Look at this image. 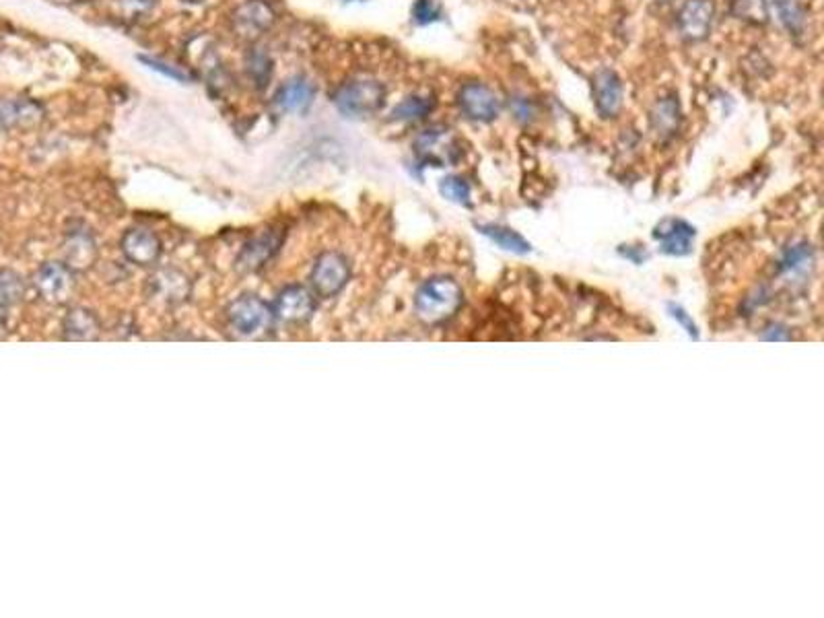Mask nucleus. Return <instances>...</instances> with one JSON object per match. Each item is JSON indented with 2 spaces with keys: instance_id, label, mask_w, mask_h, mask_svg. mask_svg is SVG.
I'll return each mask as SVG.
<instances>
[{
  "instance_id": "obj_1",
  "label": "nucleus",
  "mask_w": 824,
  "mask_h": 618,
  "mask_svg": "<svg viewBox=\"0 0 824 618\" xmlns=\"http://www.w3.org/2000/svg\"><path fill=\"white\" fill-rule=\"evenodd\" d=\"M462 305V289L452 279H431L415 297V312L423 322L437 324L452 318Z\"/></svg>"
},
{
  "instance_id": "obj_2",
  "label": "nucleus",
  "mask_w": 824,
  "mask_h": 618,
  "mask_svg": "<svg viewBox=\"0 0 824 618\" xmlns=\"http://www.w3.org/2000/svg\"><path fill=\"white\" fill-rule=\"evenodd\" d=\"M386 103V87L373 79H355L334 93L336 110L347 118H369Z\"/></svg>"
},
{
  "instance_id": "obj_3",
  "label": "nucleus",
  "mask_w": 824,
  "mask_h": 618,
  "mask_svg": "<svg viewBox=\"0 0 824 618\" xmlns=\"http://www.w3.org/2000/svg\"><path fill=\"white\" fill-rule=\"evenodd\" d=\"M229 326L237 336H244V338H260L264 334H268L272 330L274 320V309L254 297V295H246V297H239L229 305Z\"/></svg>"
},
{
  "instance_id": "obj_4",
  "label": "nucleus",
  "mask_w": 824,
  "mask_h": 618,
  "mask_svg": "<svg viewBox=\"0 0 824 618\" xmlns=\"http://www.w3.org/2000/svg\"><path fill=\"white\" fill-rule=\"evenodd\" d=\"M274 9L266 0H246L231 15V29L239 40L256 42L274 25Z\"/></svg>"
},
{
  "instance_id": "obj_5",
  "label": "nucleus",
  "mask_w": 824,
  "mask_h": 618,
  "mask_svg": "<svg viewBox=\"0 0 824 618\" xmlns=\"http://www.w3.org/2000/svg\"><path fill=\"white\" fill-rule=\"evenodd\" d=\"M460 112L474 122H493L501 114V97L483 83H468L458 93Z\"/></svg>"
},
{
  "instance_id": "obj_6",
  "label": "nucleus",
  "mask_w": 824,
  "mask_h": 618,
  "mask_svg": "<svg viewBox=\"0 0 824 618\" xmlns=\"http://www.w3.org/2000/svg\"><path fill=\"white\" fill-rule=\"evenodd\" d=\"M33 285L44 301L54 305L66 303L75 293V274L68 264L48 262L38 270Z\"/></svg>"
},
{
  "instance_id": "obj_7",
  "label": "nucleus",
  "mask_w": 824,
  "mask_h": 618,
  "mask_svg": "<svg viewBox=\"0 0 824 618\" xmlns=\"http://www.w3.org/2000/svg\"><path fill=\"white\" fill-rule=\"evenodd\" d=\"M715 19L713 0H684L678 11V31L686 42H703L709 38Z\"/></svg>"
},
{
  "instance_id": "obj_8",
  "label": "nucleus",
  "mask_w": 824,
  "mask_h": 618,
  "mask_svg": "<svg viewBox=\"0 0 824 618\" xmlns=\"http://www.w3.org/2000/svg\"><path fill=\"white\" fill-rule=\"evenodd\" d=\"M351 277V268L347 258L336 252L320 256L312 270V287L322 297H334L342 291Z\"/></svg>"
},
{
  "instance_id": "obj_9",
  "label": "nucleus",
  "mask_w": 824,
  "mask_h": 618,
  "mask_svg": "<svg viewBox=\"0 0 824 618\" xmlns=\"http://www.w3.org/2000/svg\"><path fill=\"white\" fill-rule=\"evenodd\" d=\"M274 316L289 324H301L312 318L316 312V297L307 287L293 285L279 293L274 303Z\"/></svg>"
},
{
  "instance_id": "obj_10",
  "label": "nucleus",
  "mask_w": 824,
  "mask_h": 618,
  "mask_svg": "<svg viewBox=\"0 0 824 618\" xmlns=\"http://www.w3.org/2000/svg\"><path fill=\"white\" fill-rule=\"evenodd\" d=\"M415 149L423 161L435 163L437 167L452 163L458 157V145L452 130L448 128H429L415 143Z\"/></svg>"
},
{
  "instance_id": "obj_11",
  "label": "nucleus",
  "mask_w": 824,
  "mask_h": 618,
  "mask_svg": "<svg viewBox=\"0 0 824 618\" xmlns=\"http://www.w3.org/2000/svg\"><path fill=\"white\" fill-rule=\"evenodd\" d=\"M594 103L602 118H616L623 108V83L612 68H600L592 79Z\"/></svg>"
},
{
  "instance_id": "obj_12",
  "label": "nucleus",
  "mask_w": 824,
  "mask_h": 618,
  "mask_svg": "<svg viewBox=\"0 0 824 618\" xmlns=\"http://www.w3.org/2000/svg\"><path fill=\"white\" fill-rule=\"evenodd\" d=\"M44 110L40 103L15 97V99H0V136L15 128H31L42 122Z\"/></svg>"
},
{
  "instance_id": "obj_13",
  "label": "nucleus",
  "mask_w": 824,
  "mask_h": 618,
  "mask_svg": "<svg viewBox=\"0 0 824 618\" xmlns=\"http://www.w3.org/2000/svg\"><path fill=\"white\" fill-rule=\"evenodd\" d=\"M654 237L660 242L664 254L686 256L693 250L695 227L682 219H666L656 227Z\"/></svg>"
},
{
  "instance_id": "obj_14",
  "label": "nucleus",
  "mask_w": 824,
  "mask_h": 618,
  "mask_svg": "<svg viewBox=\"0 0 824 618\" xmlns=\"http://www.w3.org/2000/svg\"><path fill=\"white\" fill-rule=\"evenodd\" d=\"M314 95L316 89L305 77H293L279 87L277 95H274V106L285 114H303L312 106Z\"/></svg>"
},
{
  "instance_id": "obj_15",
  "label": "nucleus",
  "mask_w": 824,
  "mask_h": 618,
  "mask_svg": "<svg viewBox=\"0 0 824 618\" xmlns=\"http://www.w3.org/2000/svg\"><path fill=\"white\" fill-rule=\"evenodd\" d=\"M124 256L141 266L155 264L161 256V242L159 237L147 229H132L122 239Z\"/></svg>"
},
{
  "instance_id": "obj_16",
  "label": "nucleus",
  "mask_w": 824,
  "mask_h": 618,
  "mask_svg": "<svg viewBox=\"0 0 824 618\" xmlns=\"http://www.w3.org/2000/svg\"><path fill=\"white\" fill-rule=\"evenodd\" d=\"M649 122H651V130L656 132V136L660 141L674 139V136L680 130V122H682L680 101L674 95L658 99L654 103V108H651Z\"/></svg>"
},
{
  "instance_id": "obj_17",
  "label": "nucleus",
  "mask_w": 824,
  "mask_h": 618,
  "mask_svg": "<svg viewBox=\"0 0 824 618\" xmlns=\"http://www.w3.org/2000/svg\"><path fill=\"white\" fill-rule=\"evenodd\" d=\"M769 17H775L777 23L789 33V36H802L806 31V9L802 0H767Z\"/></svg>"
},
{
  "instance_id": "obj_18",
  "label": "nucleus",
  "mask_w": 824,
  "mask_h": 618,
  "mask_svg": "<svg viewBox=\"0 0 824 618\" xmlns=\"http://www.w3.org/2000/svg\"><path fill=\"white\" fill-rule=\"evenodd\" d=\"M281 246V235L277 229H268L262 235H256L252 242L244 248L242 258H239V264H242L244 270H256L260 268L277 248Z\"/></svg>"
},
{
  "instance_id": "obj_19",
  "label": "nucleus",
  "mask_w": 824,
  "mask_h": 618,
  "mask_svg": "<svg viewBox=\"0 0 824 618\" xmlns=\"http://www.w3.org/2000/svg\"><path fill=\"white\" fill-rule=\"evenodd\" d=\"M478 231L487 235L491 242H495L499 248L513 252V254H528L532 250V246L526 242V239L513 229L501 227V225H478Z\"/></svg>"
},
{
  "instance_id": "obj_20",
  "label": "nucleus",
  "mask_w": 824,
  "mask_h": 618,
  "mask_svg": "<svg viewBox=\"0 0 824 618\" xmlns=\"http://www.w3.org/2000/svg\"><path fill=\"white\" fill-rule=\"evenodd\" d=\"M435 108V99L427 95H408L392 110V120L417 122L429 116Z\"/></svg>"
},
{
  "instance_id": "obj_21",
  "label": "nucleus",
  "mask_w": 824,
  "mask_h": 618,
  "mask_svg": "<svg viewBox=\"0 0 824 618\" xmlns=\"http://www.w3.org/2000/svg\"><path fill=\"white\" fill-rule=\"evenodd\" d=\"M97 330V320L91 312H87V309H73L64 320V332L73 340H89L97 336Z\"/></svg>"
},
{
  "instance_id": "obj_22",
  "label": "nucleus",
  "mask_w": 824,
  "mask_h": 618,
  "mask_svg": "<svg viewBox=\"0 0 824 618\" xmlns=\"http://www.w3.org/2000/svg\"><path fill=\"white\" fill-rule=\"evenodd\" d=\"M732 15L750 25L769 23L767 0H732Z\"/></svg>"
},
{
  "instance_id": "obj_23",
  "label": "nucleus",
  "mask_w": 824,
  "mask_h": 618,
  "mask_svg": "<svg viewBox=\"0 0 824 618\" xmlns=\"http://www.w3.org/2000/svg\"><path fill=\"white\" fill-rule=\"evenodd\" d=\"M246 71L258 89H266L272 75V60L262 48H254L246 56Z\"/></svg>"
},
{
  "instance_id": "obj_24",
  "label": "nucleus",
  "mask_w": 824,
  "mask_h": 618,
  "mask_svg": "<svg viewBox=\"0 0 824 618\" xmlns=\"http://www.w3.org/2000/svg\"><path fill=\"white\" fill-rule=\"evenodd\" d=\"M25 295V283L13 270H0V309L19 303Z\"/></svg>"
},
{
  "instance_id": "obj_25",
  "label": "nucleus",
  "mask_w": 824,
  "mask_h": 618,
  "mask_svg": "<svg viewBox=\"0 0 824 618\" xmlns=\"http://www.w3.org/2000/svg\"><path fill=\"white\" fill-rule=\"evenodd\" d=\"M439 190L445 198L456 202V204H464V206L470 204V186L462 178H456V176L443 178L439 182Z\"/></svg>"
},
{
  "instance_id": "obj_26",
  "label": "nucleus",
  "mask_w": 824,
  "mask_h": 618,
  "mask_svg": "<svg viewBox=\"0 0 824 618\" xmlns=\"http://www.w3.org/2000/svg\"><path fill=\"white\" fill-rule=\"evenodd\" d=\"M441 3L439 0H417L415 7H412V19L419 25L435 23L441 19Z\"/></svg>"
},
{
  "instance_id": "obj_27",
  "label": "nucleus",
  "mask_w": 824,
  "mask_h": 618,
  "mask_svg": "<svg viewBox=\"0 0 824 618\" xmlns=\"http://www.w3.org/2000/svg\"><path fill=\"white\" fill-rule=\"evenodd\" d=\"M116 5L120 9L122 17L139 19V17L147 15L157 5V0H116Z\"/></svg>"
},
{
  "instance_id": "obj_28",
  "label": "nucleus",
  "mask_w": 824,
  "mask_h": 618,
  "mask_svg": "<svg viewBox=\"0 0 824 618\" xmlns=\"http://www.w3.org/2000/svg\"><path fill=\"white\" fill-rule=\"evenodd\" d=\"M139 60H141L143 64H147L149 68H153V71L167 75L169 79H176V81H182V83H188V81H190V75L184 73L182 68H178V66H171V64H167V62L157 60V58H151V56H139Z\"/></svg>"
},
{
  "instance_id": "obj_29",
  "label": "nucleus",
  "mask_w": 824,
  "mask_h": 618,
  "mask_svg": "<svg viewBox=\"0 0 824 618\" xmlns=\"http://www.w3.org/2000/svg\"><path fill=\"white\" fill-rule=\"evenodd\" d=\"M668 312H670V316H672V318H674V320H676V322H678V324H680L686 332H689V336L699 338L697 324L689 318V314H686L682 307H678V305H672V303H670V305H668Z\"/></svg>"
},
{
  "instance_id": "obj_30",
  "label": "nucleus",
  "mask_w": 824,
  "mask_h": 618,
  "mask_svg": "<svg viewBox=\"0 0 824 618\" xmlns=\"http://www.w3.org/2000/svg\"><path fill=\"white\" fill-rule=\"evenodd\" d=\"M511 112L518 120L528 122L534 116V106H532V101H528L526 97H513L511 99Z\"/></svg>"
},
{
  "instance_id": "obj_31",
  "label": "nucleus",
  "mask_w": 824,
  "mask_h": 618,
  "mask_svg": "<svg viewBox=\"0 0 824 618\" xmlns=\"http://www.w3.org/2000/svg\"><path fill=\"white\" fill-rule=\"evenodd\" d=\"M182 3H186V5H200V3H204V0H182Z\"/></svg>"
},
{
  "instance_id": "obj_32",
  "label": "nucleus",
  "mask_w": 824,
  "mask_h": 618,
  "mask_svg": "<svg viewBox=\"0 0 824 618\" xmlns=\"http://www.w3.org/2000/svg\"><path fill=\"white\" fill-rule=\"evenodd\" d=\"M664 3H670V0H664Z\"/></svg>"
}]
</instances>
